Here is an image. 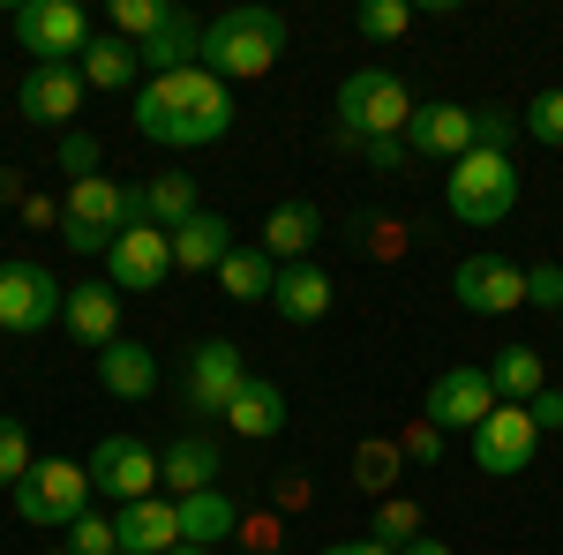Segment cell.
<instances>
[{
    "instance_id": "6da1fadb",
    "label": "cell",
    "mask_w": 563,
    "mask_h": 555,
    "mask_svg": "<svg viewBox=\"0 0 563 555\" xmlns=\"http://www.w3.org/2000/svg\"><path fill=\"white\" fill-rule=\"evenodd\" d=\"M135 135L158 143V151H203L233 135V90L218 84L211 68H174V76H143L135 90Z\"/></svg>"
},
{
    "instance_id": "7a4b0ae2",
    "label": "cell",
    "mask_w": 563,
    "mask_h": 555,
    "mask_svg": "<svg viewBox=\"0 0 563 555\" xmlns=\"http://www.w3.org/2000/svg\"><path fill=\"white\" fill-rule=\"evenodd\" d=\"M135 218H143V188L106 180V173L68 180V196H60V248H76V256H106Z\"/></svg>"
},
{
    "instance_id": "3957f363",
    "label": "cell",
    "mask_w": 563,
    "mask_h": 555,
    "mask_svg": "<svg viewBox=\"0 0 563 555\" xmlns=\"http://www.w3.org/2000/svg\"><path fill=\"white\" fill-rule=\"evenodd\" d=\"M278 53H286V15L278 8H225V15L203 23V68L218 84L278 68Z\"/></svg>"
},
{
    "instance_id": "277c9868",
    "label": "cell",
    "mask_w": 563,
    "mask_h": 555,
    "mask_svg": "<svg viewBox=\"0 0 563 555\" xmlns=\"http://www.w3.org/2000/svg\"><path fill=\"white\" fill-rule=\"evenodd\" d=\"M443 203H451L459 225H504L519 211V166L504 151H466L443 180Z\"/></svg>"
},
{
    "instance_id": "5b68a950",
    "label": "cell",
    "mask_w": 563,
    "mask_h": 555,
    "mask_svg": "<svg viewBox=\"0 0 563 555\" xmlns=\"http://www.w3.org/2000/svg\"><path fill=\"white\" fill-rule=\"evenodd\" d=\"M406 121H413L406 76H390V68H353L346 84H339V129H346L353 143H376V135H398V143H406Z\"/></svg>"
},
{
    "instance_id": "8992f818",
    "label": "cell",
    "mask_w": 563,
    "mask_h": 555,
    "mask_svg": "<svg viewBox=\"0 0 563 555\" xmlns=\"http://www.w3.org/2000/svg\"><path fill=\"white\" fill-rule=\"evenodd\" d=\"M8 496H15V518H23V525H45V533L60 525V533H68V525L90 511V466H76V458H38Z\"/></svg>"
},
{
    "instance_id": "52a82bcc",
    "label": "cell",
    "mask_w": 563,
    "mask_h": 555,
    "mask_svg": "<svg viewBox=\"0 0 563 555\" xmlns=\"http://www.w3.org/2000/svg\"><path fill=\"white\" fill-rule=\"evenodd\" d=\"M60 308H68V286L45 270V263H0V331H15V338H38L60 323Z\"/></svg>"
},
{
    "instance_id": "ba28073f",
    "label": "cell",
    "mask_w": 563,
    "mask_h": 555,
    "mask_svg": "<svg viewBox=\"0 0 563 555\" xmlns=\"http://www.w3.org/2000/svg\"><path fill=\"white\" fill-rule=\"evenodd\" d=\"M174 278V233H158L151 218H135L129 233L106 248V286L113 293H158Z\"/></svg>"
},
{
    "instance_id": "9c48e42d",
    "label": "cell",
    "mask_w": 563,
    "mask_h": 555,
    "mask_svg": "<svg viewBox=\"0 0 563 555\" xmlns=\"http://www.w3.org/2000/svg\"><path fill=\"white\" fill-rule=\"evenodd\" d=\"M15 38H23V53H31V68L38 60H84V45H90V23H84V8L76 0H23L15 8Z\"/></svg>"
},
{
    "instance_id": "30bf717a",
    "label": "cell",
    "mask_w": 563,
    "mask_h": 555,
    "mask_svg": "<svg viewBox=\"0 0 563 555\" xmlns=\"http://www.w3.org/2000/svg\"><path fill=\"white\" fill-rule=\"evenodd\" d=\"M466 451H474V466L488 473V480H511V473L533 466L541 428H533V413H526V406H496V413H488V421L466 435Z\"/></svg>"
},
{
    "instance_id": "8fae6325",
    "label": "cell",
    "mask_w": 563,
    "mask_h": 555,
    "mask_svg": "<svg viewBox=\"0 0 563 555\" xmlns=\"http://www.w3.org/2000/svg\"><path fill=\"white\" fill-rule=\"evenodd\" d=\"M90 488L113 496V503H143V496L158 488V451H151L143 435H98V451H90Z\"/></svg>"
},
{
    "instance_id": "7c38bea8",
    "label": "cell",
    "mask_w": 563,
    "mask_h": 555,
    "mask_svg": "<svg viewBox=\"0 0 563 555\" xmlns=\"http://www.w3.org/2000/svg\"><path fill=\"white\" fill-rule=\"evenodd\" d=\"M451 300L466 308V315H511V308H526V270L511 256H466L459 270H451Z\"/></svg>"
},
{
    "instance_id": "4fadbf2b",
    "label": "cell",
    "mask_w": 563,
    "mask_h": 555,
    "mask_svg": "<svg viewBox=\"0 0 563 555\" xmlns=\"http://www.w3.org/2000/svg\"><path fill=\"white\" fill-rule=\"evenodd\" d=\"M496 406H504V398H496V384H488V368H474V360H466V368H443V376L429 384V398H421L429 428H466V435H474Z\"/></svg>"
},
{
    "instance_id": "5bb4252c",
    "label": "cell",
    "mask_w": 563,
    "mask_h": 555,
    "mask_svg": "<svg viewBox=\"0 0 563 555\" xmlns=\"http://www.w3.org/2000/svg\"><path fill=\"white\" fill-rule=\"evenodd\" d=\"M241 384H249V360H241L233 338H203L188 353V406H196V413L225 421V406L241 398Z\"/></svg>"
},
{
    "instance_id": "9a60e30c",
    "label": "cell",
    "mask_w": 563,
    "mask_h": 555,
    "mask_svg": "<svg viewBox=\"0 0 563 555\" xmlns=\"http://www.w3.org/2000/svg\"><path fill=\"white\" fill-rule=\"evenodd\" d=\"M84 68H68V60H38V68H23V90H15V106H23V121H38V129H60V121H76L84 113Z\"/></svg>"
},
{
    "instance_id": "2e32d148",
    "label": "cell",
    "mask_w": 563,
    "mask_h": 555,
    "mask_svg": "<svg viewBox=\"0 0 563 555\" xmlns=\"http://www.w3.org/2000/svg\"><path fill=\"white\" fill-rule=\"evenodd\" d=\"M406 151H413V158H451V166H459V158L474 151V106H443V98H435V106H413Z\"/></svg>"
},
{
    "instance_id": "e0dca14e",
    "label": "cell",
    "mask_w": 563,
    "mask_h": 555,
    "mask_svg": "<svg viewBox=\"0 0 563 555\" xmlns=\"http://www.w3.org/2000/svg\"><path fill=\"white\" fill-rule=\"evenodd\" d=\"M113 533H121V555H174V548H180V503H174V496L121 503Z\"/></svg>"
},
{
    "instance_id": "ac0fdd59",
    "label": "cell",
    "mask_w": 563,
    "mask_h": 555,
    "mask_svg": "<svg viewBox=\"0 0 563 555\" xmlns=\"http://www.w3.org/2000/svg\"><path fill=\"white\" fill-rule=\"evenodd\" d=\"M158 480L180 496H203V488H218V435H203V428H188V435H174L166 451H158Z\"/></svg>"
},
{
    "instance_id": "d6986e66",
    "label": "cell",
    "mask_w": 563,
    "mask_h": 555,
    "mask_svg": "<svg viewBox=\"0 0 563 555\" xmlns=\"http://www.w3.org/2000/svg\"><path fill=\"white\" fill-rule=\"evenodd\" d=\"M331 270H323V263H286V270H278V286H271V308H278V315H286V323H323V315H331Z\"/></svg>"
},
{
    "instance_id": "ffe728a7",
    "label": "cell",
    "mask_w": 563,
    "mask_h": 555,
    "mask_svg": "<svg viewBox=\"0 0 563 555\" xmlns=\"http://www.w3.org/2000/svg\"><path fill=\"white\" fill-rule=\"evenodd\" d=\"M60 331L76 345H106L121 338V293L113 286H68V308H60Z\"/></svg>"
},
{
    "instance_id": "44dd1931",
    "label": "cell",
    "mask_w": 563,
    "mask_h": 555,
    "mask_svg": "<svg viewBox=\"0 0 563 555\" xmlns=\"http://www.w3.org/2000/svg\"><path fill=\"white\" fill-rule=\"evenodd\" d=\"M316 241H323V211L316 203H278V211L263 218V256L278 263V270L286 263H308Z\"/></svg>"
},
{
    "instance_id": "7402d4cb",
    "label": "cell",
    "mask_w": 563,
    "mask_h": 555,
    "mask_svg": "<svg viewBox=\"0 0 563 555\" xmlns=\"http://www.w3.org/2000/svg\"><path fill=\"white\" fill-rule=\"evenodd\" d=\"M98 384L113 390V398H151L158 390V353L151 345H135V338H113L106 353H98Z\"/></svg>"
},
{
    "instance_id": "603a6c76",
    "label": "cell",
    "mask_w": 563,
    "mask_h": 555,
    "mask_svg": "<svg viewBox=\"0 0 563 555\" xmlns=\"http://www.w3.org/2000/svg\"><path fill=\"white\" fill-rule=\"evenodd\" d=\"M225 428H233V435H249V443H271V435L286 428V390L271 384V376H249L241 398L225 406Z\"/></svg>"
},
{
    "instance_id": "cb8c5ba5",
    "label": "cell",
    "mask_w": 563,
    "mask_h": 555,
    "mask_svg": "<svg viewBox=\"0 0 563 555\" xmlns=\"http://www.w3.org/2000/svg\"><path fill=\"white\" fill-rule=\"evenodd\" d=\"M241 533V511L225 488H203V496H180V548H218Z\"/></svg>"
},
{
    "instance_id": "d4e9b609",
    "label": "cell",
    "mask_w": 563,
    "mask_h": 555,
    "mask_svg": "<svg viewBox=\"0 0 563 555\" xmlns=\"http://www.w3.org/2000/svg\"><path fill=\"white\" fill-rule=\"evenodd\" d=\"M225 256H233V225H225V211H196L174 233V270H218Z\"/></svg>"
},
{
    "instance_id": "484cf974",
    "label": "cell",
    "mask_w": 563,
    "mask_h": 555,
    "mask_svg": "<svg viewBox=\"0 0 563 555\" xmlns=\"http://www.w3.org/2000/svg\"><path fill=\"white\" fill-rule=\"evenodd\" d=\"M488 384H496L504 406H533V398L549 390V360H541L533 345H504V353L488 360Z\"/></svg>"
},
{
    "instance_id": "4316f807",
    "label": "cell",
    "mask_w": 563,
    "mask_h": 555,
    "mask_svg": "<svg viewBox=\"0 0 563 555\" xmlns=\"http://www.w3.org/2000/svg\"><path fill=\"white\" fill-rule=\"evenodd\" d=\"M196 211H203V203H196V180H188L180 166H166V173H151V180H143V218H151L158 233H180Z\"/></svg>"
},
{
    "instance_id": "83f0119b",
    "label": "cell",
    "mask_w": 563,
    "mask_h": 555,
    "mask_svg": "<svg viewBox=\"0 0 563 555\" xmlns=\"http://www.w3.org/2000/svg\"><path fill=\"white\" fill-rule=\"evenodd\" d=\"M278 286V263L263 256V241H233V256L218 263V293L225 300H271Z\"/></svg>"
},
{
    "instance_id": "f1b7e54d",
    "label": "cell",
    "mask_w": 563,
    "mask_h": 555,
    "mask_svg": "<svg viewBox=\"0 0 563 555\" xmlns=\"http://www.w3.org/2000/svg\"><path fill=\"white\" fill-rule=\"evenodd\" d=\"M84 84L90 90H143V53L129 38H90L84 45Z\"/></svg>"
},
{
    "instance_id": "f546056e",
    "label": "cell",
    "mask_w": 563,
    "mask_h": 555,
    "mask_svg": "<svg viewBox=\"0 0 563 555\" xmlns=\"http://www.w3.org/2000/svg\"><path fill=\"white\" fill-rule=\"evenodd\" d=\"M368 541H384L390 555L413 548V541H421V503H413V496H384L376 518H368Z\"/></svg>"
},
{
    "instance_id": "4dcf8cb0",
    "label": "cell",
    "mask_w": 563,
    "mask_h": 555,
    "mask_svg": "<svg viewBox=\"0 0 563 555\" xmlns=\"http://www.w3.org/2000/svg\"><path fill=\"white\" fill-rule=\"evenodd\" d=\"M413 15H421L413 0H361V8H353V31H361L368 45H390V38L413 31Z\"/></svg>"
},
{
    "instance_id": "1f68e13d",
    "label": "cell",
    "mask_w": 563,
    "mask_h": 555,
    "mask_svg": "<svg viewBox=\"0 0 563 555\" xmlns=\"http://www.w3.org/2000/svg\"><path fill=\"white\" fill-rule=\"evenodd\" d=\"M166 23H174V0H113V38L151 45Z\"/></svg>"
},
{
    "instance_id": "d6a6232c",
    "label": "cell",
    "mask_w": 563,
    "mask_h": 555,
    "mask_svg": "<svg viewBox=\"0 0 563 555\" xmlns=\"http://www.w3.org/2000/svg\"><path fill=\"white\" fill-rule=\"evenodd\" d=\"M398 466H406V451H398V443H361V451H353V480H361V488H368L376 503L390 496Z\"/></svg>"
},
{
    "instance_id": "836d02e7",
    "label": "cell",
    "mask_w": 563,
    "mask_h": 555,
    "mask_svg": "<svg viewBox=\"0 0 563 555\" xmlns=\"http://www.w3.org/2000/svg\"><path fill=\"white\" fill-rule=\"evenodd\" d=\"M519 135H533V143H549V151H563V90H533V98H526Z\"/></svg>"
},
{
    "instance_id": "e575fe53",
    "label": "cell",
    "mask_w": 563,
    "mask_h": 555,
    "mask_svg": "<svg viewBox=\"0 0 563 555\" xmlns=\"http://www.w3.org/2000/svg\"><path fill=\"white\" fill-rule=\"evenodd\" d=\"M31 466H38V458H31V428L15 421V413H0V488H15Z\"/></svg>"
},
{
    "instance_id": "d590c367",
    "label": "cell",
    "mask_w": 563,
    "mask_h": 555,
    "mask_svg": "<svg viewBox=\"0 0 563 555\" xmlns=\"http://www.w3.org/2000/svg\"><path fill=\"white\" fill-rule=\"evenodd\" d=\"M511 143H519V113L474 106V151H504V158H511Z\"/></svg>"
},
{
    "instance_id": "8d00e7d4",
    "label": "cell",
    "mask_w": 563,
    "mask_h": 555,
    "mask_svg": "<svg viewBox=\"0 0 563 555\" xmlns=\"http://www.w3.org/2000/svg\"><path fill=\"white\" fill-rule=\"evenodd\" d=\"M68 555H121V533H113V518L84 511L76 525H68Z\"/></svg>"
},
{
    "instance_id": "74e56055",
    "label": "cell",
    "mask_w": 563,
    "mask_h": 555,
    "mask_svg": "<svg viewBox=\"0 0 563 555\" xmlns=\"http://www.w3.org/2000/svg\"><path fill=\"white\" fill-rule=\"evenodd\" d=\"M526 308L563 315V263H533V270H526Z\"/></svg>"
},
{
    "instance_id": "f35d334b",
    "label": "cell",
    "mask_w": 563,
    "mask_h": 555,
    "mask_svg": "<svg viewBox=\"0 0 563 555\" xmlns=\"http://www.w3.org/2000/svg\"><path fill=\"white\" fill-rule=\"evenodd\" d=\"M60 173L68 180H90L98 173V135H60Z\"/></svg>"
},
{
    "instance_id": "ab89813d",
    "label": "cell",
    "mask_w": 563,
    "mask_h": 555,
    "mask_svg": "<svg viewBox=\"0 0 563 555\" xmlns=\"http://www.w3.org/2000/svg\"><path fill=\"white\" fill-rule=\"evenodd\" d=\"M346 143H353V135H346ZM353 151H361V158H368L376 173H390L398 158H406V143H398V135H376V143H353Z\"/></svg>"
},
{
    "instance_id": "60d3db41",
    "label": "cell",
    "mask_w": 563,
    "mask_h": 555,
    "mask_svg": "<svg viewBox=\"0 0 563 555\" xmlns=\"http://www.w3.org/2000/svg\"><path fill=\"white\" fill-rule=\"evenodd\" d=\"M398 451H406V458H435V451H443V428H413V435H406V443H398Z\"/></svg>"
},
{
    "instance_id": "b9f144b4",
    "label": "cell",
    "mask_w": 563,
    "mask_h": 555,
    "mask_svg": "<svg viewBox=\"0 0 563 555\" xmlns=\"http://www.w3.org/2000/svg\"><path fill=\"white\" fill-rule=\"evenodd\" d=\"M526 413H533V428H563V390H541Z\"/></svg>"
},
{
    "instance_id": "7bdbcfd3",
    "label": "cell",
    "mask_w": 563,
    "mask_h": 555,
    "mask_svg": "<svg viewBox=\"0 0 563 555\" xmlns=\"http://www.w3.org/2000/svg\"><path fill=\"white\" fill-rule=\"evenodd\" d=\"M323 555H390V548H384V541H331Z\"/></svg>"
},
{
    "instance_id": "ee69618b",
    "label": "cell",
    "mask_w": 563,
    "mask_h": 555,
    "mask_svg": "<svg viewBox=\"0 0 563 555\" xmlns=\"http://www.w3.org/2000/svg\"><path fill=\"white\" fill-rule=\"evenodd\" d=\"M23 196V173H0V203H15Z\"/></svg>"
},
{
    "instance_id": "f6af8a7d",
    "label": "cell",
    "mask_w": 563,
    "mask_h": 555,
    "mask_svg": "<svg viewBox=\"0 0 563 555\" xmlns=\"http://www.w3.org/2000/svg\"><path fill=\"white\" fill-rule=\"evenodd\" d=\"M398 555H451V548H443V541H429V533H421V541H413V548H398Z\"/></svg>"
},
{
    "instance_id": "bcb514c9",
    "label": "cell",
    "mask_w": 563,
    "mask_h": 555,
    "mask_svg": "<svg viewBox=\"0 0 563 555\" xmlns=\"http://www.w3.org/2000/svg\"><path fill=\"white\" fill-rule=\"evenodd\" d=\"M174 555H211V548H174Z\"/></svg>"
},
{
    "instance_id": "7dc6e473",
    "label": "cell",
    "mask_w": 563,
    "mask_h": 555,
    "mask_svg": "<svg viewBox=\"0 0 563 555\" xmlns=\"http://www.w3.org/2000/svg\"><path fill=\"white\" fill-rule=\"evenodd\" d=\"M53 555H68V548H53Z\"/></svg>"
}]
</instances>
